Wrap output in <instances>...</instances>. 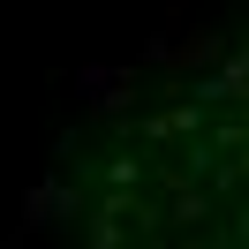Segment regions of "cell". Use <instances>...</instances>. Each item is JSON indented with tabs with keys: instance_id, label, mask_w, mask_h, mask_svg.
<instances>
[{
	"instance_id": "obj_1",
	"label": "cell",
	"mask_w": 249,
	"mask_h": 249,
	"mask_svg": "<svg viewBox=\"0 0 249 249\" xmlns=\"http://www.w3.org/2000/svg\"><path fill=\"white\" fill-rule=\"evenodd\" d=\"M106 159L83 249H249V46Z\"/></svg>"
}]
</instances>
